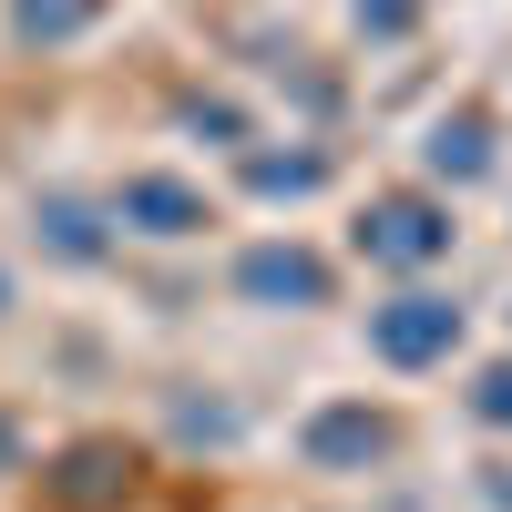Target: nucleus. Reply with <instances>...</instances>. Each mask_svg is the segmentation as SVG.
<instances>
[{
    "instance_id": "obj_1",
    "label": "nucleus",
    "mask_w": 512,
    "mask_h": 512,
    "mask_svg": "<svg viewBox=\"0 0 512 512\" xmlns=\"http://www.w3.org/2000/svg\"><path fill=\"white\" fill-rule=\"evenodd\" d=\"M359 246L379 256V267H431V256L451 246V226H441V205L390 195V205H369V216H359Z\"/></svg>"
},
{
    "instance_id": "obj_2",
    "label": "nucleus",
    "mask_w": 512,
    "mask_h": 512,
    "mask_svg": "<svg viewBox=\"0 0 512 512\" xmlns=\"http://www.w3.org/2000/svg\"><path fill=\"white\" fill-rule=\"evenodd\" d=\"M369 338H379V359L420 369V359H441L451 338H461V308H441V297H400V308H379V318H369Z\"/></svg>"
},
{
    "instance_id": "obj_3",
    "label": "nucleus",
    "mask_w": 512,
    "mask_h": 512,
    "mask_svg": "<svg viewBox=\"0 0 512 512\" xmlns=\"http://www.w3.org/2000/svg\"><path fill=\"white\" fill-rule=\"evenodd\" d=\"M318 287H328V267L297 256V246H256L246 256V297H318Z\"/></svg>"
},
{
    "instance_id": "obj_4",
    "label": "nucleus",
    "mask_w": 512,
    "mask_h": 512,
    "mask_svg": "<svg viewBox=\"0 0 512 512\" xmlns=\"http://www.w3.org/2000/svg\"><path fill=\"white\" fill-rule=\"evenodd\" d=\"M123 216H144L154 236H185V226L205 216V205H195L185 185H123Z\"/></svg>"
},
{
    "instance_id": "obj_5",
    "label": "nucleus",
    "mask_w": 512,
    "mask_h": 512,
    "mask_svg": "<svg viewBox=\"0 0 512 512\" xmlns=\"http://www.w3.org/2000/svg\"><path fill=\"white\" fill-rule=\"evenodd\" d=\"M431 164H441V175H482V123H441Z\"/></svg>"
},
{
    "instance_id": "obj_6",
    "label": "nucleus",
    "mask_w": 512,
    "mask_h": 512,
    "mask_svg": "<svg viewBox=\"0 0 512 512\" xmlns=\"http://www.w3.org/2000/svg\"><path fill=\"white\" fill-rule=\"evenodd\" d=\"M482 420H512V369H492V379H482Z\"/></svg>"
}]
</instances>
